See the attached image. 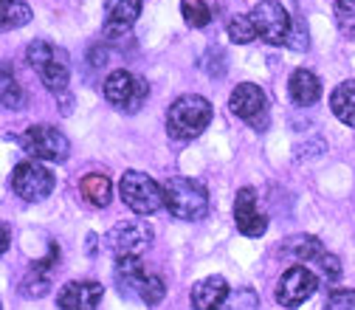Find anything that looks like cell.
Segmentation results:
<instances>
[{"label": "cell", "mask_w": 355, "mask_h": 310, "mask_svg": "<svg viewBox=\"0 0 355 310\" xmlns=\"http://www.w3.org/2000/svg\"><path fill=\"white\" fill-rule=\"evenodd\" d=\"M79 189H82V198L91 206H96V209H105L110 203V198H113V184H110L107 175H102V172L85 175Z\"/></svg>", "instance_id": "21"}, {"label": "cell", "mask_w": 355, "mask_h": 310, "mask_svg": "<svg viewBox=\"0 0 355 310\" xmlns=\"http://www.w3.org/2000/svg\"><path fill=\"white\" fill-rule=\"evenodd\" d=\"M330 110L341 124L355 127V79L341 82L330 94Z\"/></svg>", "instance_id": "20"}, {"label": "cell", "mask_w": 355, "mask_h": 310, "mask_svg": "<svg viewBox=\"0 0 355 310\" xmlns=\"http://www.w3.org/2000/svg\"><path fill=\"white\" fill-rule=\"evenodd\" d=\"M0 251H9V223H3V246H0Z\"/></svg>", "instance_id": "32"}, {"label": "cell", "mask_w": 355, "mask_h": 310, "mask_svg": "<svg viewBox=\"0 0 355 310\" xmlns=\"http://www.w3.org/2000/svg\"><path fill=\"white\" fill-rule=\"evenodd\" d=\"M211 121V105L209 99L198 94L178 96L166 110V132L175 141H192L209 127Z\"/></svg>", "instance_id": "2"}, {"label": "cell", "mask_w": 355, "mask_h": 310, "mask_svg": "<svg viewBox=\"0 0 355 310\" xmlns=\"http://www.w3.org/2000/svg\"><path fill=\"white\" fill-rule=\"evenodd\" d=\"M105 243L116 257H139L153 243V226L144 220H124L107 232Z\"/></svg>", "instance_id": "10"}, {"label": "cell", "mask_w": 355, "mask_h": 310, "mask_svg": "<svg viewBox=\"0 0 355 310\" xmlns=\"http://www.w3.org/2000/svg\"><path fill=\"white\" fill-rule=\"evenodd\" d=\"M229 282L223 277H206L200 282H195L192 288V307L195 310H220L223 302L229 299Z\"/></svg>", "instance_id": "18"}, {"label": "cell", "mask_w": 355, "mask_h": 310, "mask_svg": "<svg viewBox=\"0 0 355 310\" xmlns=\"http://www.w3.org/2000/svg\"><path fill=\"white\" fill-rule=\"evenodd\" d=\"M316 288H319L316 274L310 268H304V265H293V268H288L277 282V302L282 307H299L302 302H307L316 293Z\"/></svg>", "instance_id": "11"}, {"label": "cell", "mask_w": 355, "mask_h": 310, "mask_svg": "<svg viewBox=\"0 0 355 310\" xmlns=\"http://www.w3.org/2000/svg\"><path fill=\"white\" fill-rule=\"evenodd\" d=\"M288 94H291V102L296 107H310V105H316L319 96H322V82L313 71L296 68L288 79Z\"/></svg>", "instance_id": "17"}, {"label": "cell", "mask_w": 355, "mask_h": 310, "mask_svg": "<svg viewBox=\"0 0 355 310\" xmlns=\"http://www.w3.org/2000/svg\"><path fill=\"white\" fill-rule=\"evenodd\" d=\"M119 195H121L124 206L130 212H136L139 217L155 214L164 206V187L155 178H150L147 172H139V169H127L121 175Z\"/></svg>", "instance_id": "4"}, {"label": "cell", "mask_w": 355, "mask_h": 310, "mask_svg": "<svg viewBox=\"0 0 355 310\" xmlns=\"http://www.w3.org/2000/svg\"><path fill=\"white\" fill-rule=\"evenodd\" d=\"M57 262H60V246L51 243L49 257H42L40 262H31V265H28V274H26L23 282H20L23 296H37V299L46 296V293L51 291V274H54V268H57Z\"/></svg>", "instance_id": "14"}, {"label": "cell", "mask_w": 355, "mask_h": 310, "mask_svg": "<svg viewBox=\"0 0 355 310\" xmlns=\"http://www.w3.org/2000/svg\"><path fill=\"white\" fill-rule=\"evenodd\" d=\"M0 102L6 110H20L23 107V87L12 76L9 65H3V76H0Z\"/></svg>", "instance_id": "23"}, {"label": "cell", "mask_w": 355, "mask_h": 310, "mask_svg": "<svg viewBox=\"0 0 355 310\" xmlns=\"http://www.w3.org/2000/svg\"><path fill=\"white\" fill-rule=\"evenodd\" d=\"M316 265L322 268V277H324V279H338V277H341V262H338L333 254H324Z\"/></svg>", "instance_id": "31"}, {"label": "cell", "mask_w": 355, "mask_h": 310, "mask_svg": "<svg viewBox=\"0 0 355 310\" xmlns=\"http://www.w3.org/2000/svg\"><path fill=\"white\" fill-rule=\"evenodd\" d=\"M285 46L291 51H307L310 42H307V26H304L302 17H293V28H291V37H288Z\"/></svg>", "instance_id": "29"}, {"label": "cell", "mask_w": 355, "mask_h": 310, "mask_svg": "<svg viewBox=\"0 0 355 310\" xmlns=\"http://www.w3.org/2000/svg\"><path fill=\"white\" fill-rule=\"evenodd\" d=\"M20 147L34 161H51V164H62L71 153V141L65 139V132L51 124H31L20 136Z\"/></svg>", "instance_id": "6"}, {"label": "cell", "mask_w": 355, "mask_h": 310, "mask_svg": "<svg viewBox=\"0 0 355 310\" xmlns=\"http://www.w3.org/2000/svg\"><path fill=\"white\" fill-rule=\"evenodd\" d=\"M164 296H166V285H164V279L155 277V274H150L147 282H144V288H141L139 302H144L147 307H155L158 302H164Z\"/></svg>", "instance_id": "28"}, {"label": "cell", "mask_w": 355, "mask_h": 310, "mask_svg": "<svg viewBox=\"0 0 355 310\" xmlns=\"http://www.w3.org/2000/svg\"><path fill=\"white\" fill-rule=\"evenodd\" d=\"M251 20L257 26L259 40L268 42V46H285L291 37V28H293V17L277 0H262V3H257L251 9Z\"/></svg>", "instance_id": "8"}, {"label": "cell", "mask_w": 355, "mask_h": 310, "mask_svg": "<svg viewBox=\"0 0 355 310\" xmlns=\"http://www.w3.org/2000/svg\"><path fill=\"white\" fill-rule=\"evenodd\" d=\"M144 0H110L105 12V37H124L136 26Z\"/></svg>", "instance_id": "16"}, {"label": "cell", "mask_w": 355, "mask_h": 310, "mask_svg": "<svg viewBox=\"0 0 355 310\" xmlns=\"http://www.w3.org/2000/svg\"><path fill=\"white\" fill-rule=\"evenodd\" d=\"M324 310H355V291H347V288L330 291Z\"/></svg>", "instance_id": "30"}, {"label": "cell", "mask_w": 355, "mask_h": 310, "mask_svg": "<svg viewBox=\"0 0 355 310\" xmlns=\"http://www.w3.org/2000/svg\"><path fill=\"white\" fill-rule=\"evenodd\" d=\"M31 20V6L26 0H0V28H23Z\"/></svg>", "instance_id": "22"}, {"label": "cell", "mask_w": 355, "mask_h": 310, "mask_svg": "<svg viewBox=\"0 0 355 310\" xmlns=\"http://www.w3.org/2000/svg\"><path fill=\"white\" fill-rule=\"evenodd\" d=\"M234 223H237L240 234H245V237H262L268 232V217L259 212L257 192L251 187H243L234 198Z\"/></svg>", "instance_id": "12"}, {"label": "cell", "mask_w": 355, "mask_h": 310, "mask_svg": "<svg viewBox=\"0 0 355 310\" xmlns=\"http://www.w3.org/2000/svg\"><path fill=\"white\" fill-rule=\"evenodd\" d=\"M12 192L20 200L40 203V200H46L54 192V175L34 158L31 161H20L12 169Z\"/></svg>", "instance_id": "7"}, {"label": "cell", "mask_w": 355, "mask_h": 310, "mask_svg": "<svg viewBox=\"0 0 355 310\" xmlns=\"http://www.w3.org/2000/svg\"><path fill=\"white\" fill-rule=\"evenodd\" d=\"M102 91H105V99H107L113 107H119L121 113L132 116V113H139V110L144 107V102H147V96H150V85H147V79H141V76H136V74L119 68V71H113V74L105 79Z\"/></svg>", "instance_id": "5"}, {"label": "cell", "mask_w": 355, "mask_h": 310, "mask_svg": "<svg viewBox=\"0 0 355 310\" xmlns=\"http://www.w3.org/2000/svg\"><path fill=\"white\" fill-rule=\"evenodd\" d=\"M229 40L237 42V46H248V42H254L259 34H257V26L251 20V15H237L229 20Z\"/></svg>", "instance_id": "24"}, {"label": "cell", "mask_w": 355, "mask_h": 310, "mask_svg": "<svg viewBox=\"0 0 355 310\" xmlns=\"http://www.w3.org/2000/svg\"><path fill=\"white\" fill-rule=\"evenodd\" d=\"M147 268L141 257H116V265H113V282L119 288L121 296L127 299H139L141 296V288L147 282Z\"/></svg>", "instance_id": "13"}, {"label": "cell", "mask_w": 355, "mask_h": 310, "mask_svg": "<svg viewBox=\"0 0 355 310\" xmlns=\"http://www.w3.org/2000/svg\"><path fill=\"white\" fill-rule=\"evenodd\" d=\"M279 254L291 257L296 265H307V262H319L324 257V248L316 237H310V234H293L282 243Z\"/></svg>", "instance_id": "19"}, {"label": "cell", "mask_w": 355, "mask_h": 310, "mask_svg": "<svg viewBox=\"0 0 355 310\" xmlns=\"http://www.w3.org/2000/svg\"><path fill=\"white\" fill-rule=\"evenodd\" d=\"M336 23L341 34L355 37V0H338L336 3Z\"/></svg>", "instance_id": "27"}, {"label": "cell", "mask_w": 355, "mask_h": 310, "mask_svg": "<svg viewBox=\"0 0 355 310\" xmlns=\"http://www.w3.org/2000/svg\"><path fill=\"white\" fill-rule=\"evenodd\" d=\"M164 206L169 209L172 217L195 223V220H203L209 214V189L198 178L175 175L164 187Z\"/></svg>", "instance_id": "1"}, {"label": "cell", "mask_w": 355, "mask_h": 310, "mask_svg": "<svg viewBox=\"0 0 355 310\" xmlns=\"http://www.w3.org/2000/svg\"><path fill=\"white\" fill-rule=\"evenodd\" d=\"M181 15L192 28H206L211 23V9L206 0H181Z\"/></svg>", "instance_id": "25"}, {"label": "cell", "mask_w": 355, "mask_h": 310, "mask_svg": "<svg viewBox=\"0 0 355 310\" xmlns=\"http://www.w3.org/2000/svg\"><path fill=\"white\" fill-rule=\"evenodd\" d=\"M259 307V299L251 288H240V291H232L229 299L223 302L220 310H257Z\"/></svg>", "instance_id": "26"}, {"label": "cell", "mask_w": 355, "mask_h": 310, "mask_svg": "<svg viewBox=\"0 0 355 310\" xmlns=\"http://www.w3.org/2000/svg\"><path fill=\"white\" fill-rule=\"evenodd\" d=\"M229 110L245 124H251L257 132L268 127V99H265L262 87L254 82H243L234 87L229 96Z\"/></svg>", "instance_id": "9"}, {"label": "cell", "mask_w": 355, "mask_h": 310, "mask_svg": "<svg viewBox=\"0 0 355 310\" xmlns=\"http://www.w3.org/2000/svg\"><path fill=\"white\" fill-rule=\"evenodd\" d=\"M102 296H105V288L99 282H68L60 291L57 304L60 310H96Z\"/></svg>", "instance_id": "15"}, {"label": "cell", "mask_w": 355, "mask_h": 310, "mask_svg": "<svg viewBox=\"0 0 355 310\" xmlns=\"http://www.w3.org/2000/svg\"><path fill=\"white\" fill-rule=\"evenodd\" d=\"M28 65L40 76V82L49 87L51 94H65L68 91V79H71V57L65 49L54 46V42L37 40L26 49Z\"/></svg>", "instance_id": "3"}]
</instances>
